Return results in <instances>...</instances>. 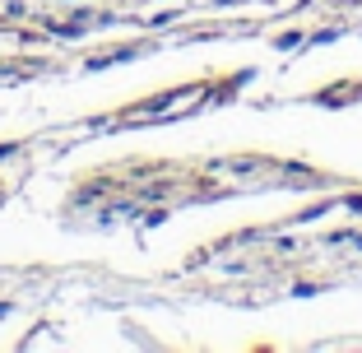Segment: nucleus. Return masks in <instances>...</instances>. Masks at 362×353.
<instances>
[{"label":"nucleus","mask_w":362,"mask_h":353,"mask_svg":"<svg viewBox=\"0 0 362 353\" xmlns=\"http://www.w3.org/2000/svg\"><path fill=\"white\" fill-rule=\"evenodd\" d=\"M325 246H358V251H362V233H330Z\"/></svg>","instance_id":"nucleus-1"},{"label":"nucleus","mask_w":362,"mask_h":353,"mask_svg":"<svg viewBox=\"0 0 362 353\" xmlns=\"http://www.w3.org/2000/svg\"><path fill=\"white\" fill-rule=\"evenodd\" d=\"M279 52H293V47H302V33H284V37H274Z\"/></svg>","instance_id":"nucleus-2"},{"label":"nucleus","mask_w":362,"mask_h":353,"mask_svg":"<svg viewBox=\"0 0 362 353\" xmlns=\"http://www.w3.org/2000/svg\"><path fill=\"white\" fill-rule=\"evenodd\" d=\"M339 37V28H320V33H311V47H325V42H334Z\"/></svg>","instance_id":"nucleus-3"},{"label":"nucleus","mask_w":362,"mask_h":353,"mask_svg":"<svg viewBox=\"0 0 362 353\" xmlns=\"http://www.w3.org/2000/svg\"><path fill=\"white\" fill-rule=\"evenodd\" d=\"M14 154H19V144H0V163H5V158H14Z\"/></svg>","instance_id":"nucleus-4"},{"label":"nucleus","mask_w":362,"mask_h":353,"mask_svg":"<svg viewBox=\"0 0 362 353\" xmlns=\"http://www.w3.org/2000/svg\"><path fill=\"white\" fill-rule=\"evenodd\" d=\"M344 204H349L353 214H362V195H349V200H344Z\"/></svg>","instance_id":"nucleus-5"},{"label":"nucleus","mask_w":362,"mask_h":353,"mask_svg":"<svg viewBox=\"0 0 362 353\" xmlns=\"http://www.w3.org/2000/svg\"><path fill=\"white\" fill-rule=\"evenodd\" d=\"M5 311H10V302H0V316H5Z\"/></svg>","instance_id":"nucleus-6"}]
</instances>
